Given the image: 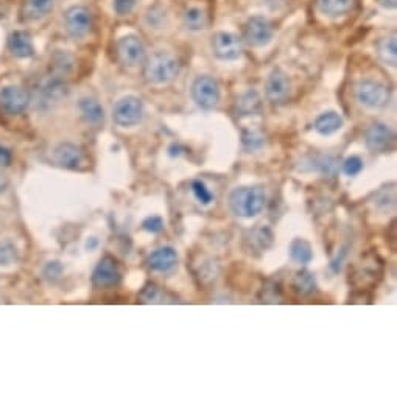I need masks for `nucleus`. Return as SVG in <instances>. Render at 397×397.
<instances>
[{
	"label": "nucleus",
	"mask_w": 397,
	"mask_h": 397,
	"mask_svg": "<svg viewBox=\"0 0 397 397\" xmlns=\"http://www.w3.org/2000/svg\"><path fill=\"white\" fill-rule=\"evenodd\" d=\"M265 206L264 188L259 186L237 187L229 195V207L237 217L251 218L259 216Z\"/></svg>",
	"instance_id": "obj_1"
},
{
	"label": "nucleus",
	"mask_w": 397,
	"mask_h": 397,
	"mask_svg": "<svg viewBox=\"0 0 397 397\" xmlns=\"http://www.w3.org/2000/svg\"><path fill=\"white\" fill-rule=\"evenodd\" d=\"M179 74V61L165 51H156L147 58L144 76L152 84H167Z\"/></svg>",
	"instance_id": "obj_2"
},
{
	"label": "nucleus",
	"mask_w": 397,
	"mask_h": 397,
	"mask_svg": "<svg viewBox=\"0 0 397 397\" xmlns=\"http://www.w3.org/2000/svg\"><path fill=\"white\" fill-rule=\"evenodd\" d=\"M355 97L363 106L371 109L385 108L389 102V90L379 81L362 80L355 86Z\"/></svg>",
	"instance_id": "obj_3"
},
{
	"label": "nucleus",
	"mask_w": 397,
	"mask_h": 397,
	"mask_svg": "<svg viewBox=\"0 0 397 397\" xmlns=\"http://www.w3.org/2000/svg\"><path fill=\"white\" fill-rule=\"evenodd\" d=\"M144 105L138 97H125L115 103L113 109V119L119 127H134L142 120Z\"/></svg>",
	"instance_id": "obj_4"
},
{
	"label": "nucleus",
	"mask_w": 397,
	"mask_h": 397,
	"mask_svg": "<svg viewBox=\"0 0 397 397\" xmlns=\"http://www.w3.org/2000/svg\"><path fill=\"white\" fill-rule=\"evenodd\" d=\"M192 97L195 103L203 109H213L220 102V89L218 83L212 76H198L193 81Z\"/></svg>",
	"instance_id": "obj_5"
},
{
	"label": "nucleus",
	"mask_w": 397,
	"mask_h": 397,
	"mask_svg": "<svg viewBox=\"0 0 397 397\" xmlns=\"http://www.w3.org/2000/svg\"><path fill=\"white\" fill-rule=\"evenodd\" d=\"M117 56L123 66L134 67L144 61L145 47L138 36L127 35L117 42Z\"/></svg>",
	"instance_id": "obj_6"
},
{
	"label": "nucleus",
	"mask_w": 397,
	"mask_h": 397,
	"mask_svg": "<svg viewBox=\"0 0 397 397\" xmlns=\"http://www.w3.org/2000/svg\"><path fill=\"white\" fill-rule=\"evenodd\" d=\"M122 281V273L117 260L111 256L103 257L92 273V282L99 289H113Z\"/></svg>",
	"instance_id": "obj_7"
},
{
	"label": "nucleus",
	"mask_w": 397,
	"mask_h": 397,
	"mask_svg": "<svg viewBox=\"0 0 397 397\" xmlns=\"http://www.w3.org/2000/svg\"><path fill=\"white\" fill-rule=\"evenodd\" d=\"M30 105V95L19 86H6L0 90V109L10 115L22 114Z\"/></svg>",
	"instance_id": "obj_8"
},
{
	"label": "nucleus",
	"mask_w": 397,
	"mask_h": 397,
	"mask_svg": "<svg viewBox=\"0 0 397 397\" xmlns=\"http://www.w3.org/2000/svg\"><path fill=\"white\" fill-rule=\"evenodd\" d=\"M64 19H66V29L69 35L75 39L86 36L90 31V27H92V16H90V11L86 6H72L66 11Z\"/></svg>",
	"instance_id": "obj_9"
},
{
	"label": "nucleus",
	"mask_w": 397,
	"mask_h": 397,
	"mask_svg": "<svg viewBox=\"0 0 397 397\" xmlns=\"http://www.w3.org/2000/svg\"><path fill=\"white\" fill-rule=\"evenodd\" d=\"M273 38L270 22L264 17H251L243 27V39L252 47H264Z\"/></svg>",
	"instance_id": "obj_10"
},
{
	"label": "nucleus",
	"mask_w": 397,
	"mask_h": 397,
	"mask_svg": "<svg viewBox=\"0 0 397 397\" xmlns=\"http://www.w3.org/2000/svg\"><path fill=\"white\" fill-rule=\"evenodd\" d=\"M394 131L385 123H374L366 131V147L374 153H387L394 145Z\"/></svg>",
	"instance_id": "obj_11"
},
{
	"label": "nucleus",
	"mask_w": 397,
	"mask_h": 397,
	"mask_svg": "<svg viewBox=\"0 0 397 397\" xmlns=\"http://www.w3.org/2000/svg\"><path fill=\"white\" fill-rule=\"evenodd\" d=\"M266 97L271 103H285L290 99L291 94V83L287 74L281 69H275L268 76L265 88Z\"/></svg>",
	"instance_id": "obj_12"
},
{
	"label": "nucleus",
	"mask_w": 397,
	"mask_h": 397,
	"mask_svg": "<svg viewBox=\"0 0 397 397\" xmlns=\"http://www.w3.org/2000/svg\"><path fill=\"white\" fill-rule=\"evenodd\" d=\"M212 51L220 60L232 61L242 55V45L236 35L221 31L212 38Z\"/></svg>",
	"instance_id": "obj_13"
},
{
	"label": "nucleus",
	"mask_w": 397,
	"mask_h": 397,
	"mask_svg": "<svg viewBox=\"0 0 397 397\" xmlns=\"http://www.w3.org/2000/svg\"><path fill=\"white\" fill-rule=\"evenodd\" d=\"M148 268L156 273H170L178 264V254L172 246H162L148 256Z\"/></svg>",
	"instance_id": "obj_14"
},
{
	"label": "nucleus",
	"mask_w": 397,
	"mask_h": 397,
	"mask_svg": "<svg viewBox=\"0 0 397 397\" xmlns=\"http://www.w3.org/2000/svg\"><path fill=\"white\" fill-rule=\"evenodd\" d=\"M273 245V232L270 227H254L246 232L245 246L250 252H264Z\"/></svg>",
	"instance_id": "obj_15"
},
{
	"label": "nucleus",
	"mask_w": 397,
	"mask_h": 397,
	"mask_svg": "<svg viewBox=\"0 0 397 397\" xmlns=\"http://www.w3.org/2000/svg\"><path fill=\"white\" fill-rule=\"evenodd\" d=\"M83 159L84 154L81 152V148L74 144H69V142L58 145L55 149V161L64 168L74 170V168H78L83 164Z\"/></svg>",
	"instance_id": "obj_16"
},
{
	"label": "nucleus",
	"mask_w": 397,
	"mask_h": 397,
	"mask_svg": "<svg viewBox=\"0 0 397 397\" xmlns=\"http://www.w3.org/2000/svg\"><path fill=\"white\" fill-rule=\"evenodd\" d=\"M8 49L11 54L17 58H30L35 54L31 36L27 33V31H21V30L11 33L8 39Z\"/></svg>",
	"instance_id": "obj_17"
},
{
	"label": "nucleus",
	"mask_w": 397,
	"mask_h": 397,
	"mask_svg": "<svg viewBox=\"0 0 397 397\" xmlns=\"http://www.w3.org/2000/svg\"><path fill=\"white\" fill-rule=\"evenodd\" d=\"M236 111L237 115L245 117V115H259L262 113V102H260V97L256 90H248L242 97H238L236 103Z\"/></svg>",
	"instance_id": "obj_18"
},
{
	"label": "nucleus",
	"mask_w": 397,
	"mask_h": 397,
	"mask_svg": "<svg viewBox=\"0 0 397 397\" xmlns=\"http://www.w3.org/2000/svg\"><path fill=\"white\" fill-rule=\"evenodd\" d=\"M341 127H343V117L340 114L334 113V111H327V113H323L315 120V129L321 136L335 134L337 131H340Z\"/></svg>",
	"instance_id": "obj_19"
},
{
	"label": "nucleus",
	"mask_w": 397,
	"mask_h": 397,
	"mask_svg": "<svg viewBox=\"0 0 397 397\" xmlns=\"http://www.w3.org/2000/svg\"><path fill=\"white\" fill-rule=\"evenodd\" d=\"M54 10V0H25L22 15L29 21H38Z\"/></svg>",
	"instance_id": "obj_20"
},
{
	"label": "nucleus",
	"mask_w": 397,
	"mask_h": 397,
	"mask_svg": "<svg viewBox=\"0 0 397 397\" xmlns=\"http://www.w3.org/2000/svg\"><path fill=\"white\" fill-rule=\"evenodd\" d=\"M80 111L83 114V119L86 120L89 125H100L103 119H105V111H103L100 103L94 99H81Z\"/></svg>",
	"instance_id": "obj_21"
},
{
	"label": "nucleus",
	"mask_w": 397,
	"mask_h": 397,
	"mask_svg": "<svg viewBox=\"0 0 397 397\" xmlns=\"http://www.w3.org/2000/svg\"><path fill=\"white\" fill-rule=\"evenodd\" d=\"M290 257L293 262L307 265L314 259V250L309 242H305L302 238H295L290 243Z\"/></svg>",
	"instance_id": "obj_22"
},
{
	"label": "nucleus",
	"mask_w": 397,
	"mask_h": 397,
	"mask_svg": "<svg viewBox=\"0 0 397 397\" xmlns=\"http://www.w3.org/2000/svg\"><path fill=\"white\" fill-rule=\"evenodd\" d=\"M293 290L301 296L314 295L316 291V279L310 271L302 270L296 273L295 279H293Z\"/></svg>",
	"instance_id": "obj_23"
},
{
	"label": "nucleus",
	"mask_w": 397,
	"mask_h": 397,
	"mask_svg": "<svg viewBox=\"0 0 397 397\" xmlns=\"http://www.w3.org/2000/svg\"><path fill=\"white\" fill-rule=\"evenodd\" d=\"M377 55L388 66L396 67L397 64V45L396 38H383L377 42Z\"/></svg>",
	"instance_id": "obj_24"
},
{
	"label": "nucleus",
	"mask_w": 397,
	"mask_h": 397,
	"mask_svg": "<svg viewBox=\"0 0 397 397\" xmlns=\"http://www.w3.org/2000/svg\"><path fill=\"white\" fill-rule=\"evenodd\" d=\"M321 11L327 16H341L353 8L354 0H318Z\"/></svg>",
	"instance_id": "obj_25"
},
{
	"label": "nucleus",
	"mask_w": 397,
	"mask_h": 397,
	"mask_svg": "<svg viewBox=\"0 0 397 397\" xmlns=\"http://www.w3.org/2000/svg\"><path fill=\"white\" fill-rule=\"evenodd\" d=\"M184 25L192 31L206 29L207 15L201 8H188L184 13Z\"/></svg>",
	"instance_id": "obj_26"
},
{
	"label": "nucleus",
	"mask_w": 397,
	"mask_h": 397,
	"mask_svg": "<svg viewBox=\"0 0 397 397\" xmlns=\"http://www.w3.org/2000/svg\"><path fill=\"white\" fill-rule=\"evenodd\" d=\"M242 142L246 152L256 153L265 147V136L257 129H246V131H243Z\"/></svg>",
	"instance_id": "obj_27"
},
{
	"label": "nucleus",
	"mask_w": 397,
	"mask_h": 397,
	"mask_svg": "<svg viewBox=\"0 0 397 397\" xmlns=\"http://www.w3.org/2000/svg\"><path fill=\"white\" fill-rule=\"evenodd\" d=\"M192 192L195 195V198H197L201 204H211L213 201L212 192L206 187L203 181H193L192 182Z\"/></svg>",
	"instance_id": "obj_28"
},
{
	"label": "nucleus",
	"mask_w": 397,
	"mask_h": 397,
	"mask_svg": "<svg viewBox=\"0 0 397 397\" xmlns=\"http://www.w3.org/2000/svg\"><path fill=\"white\" fill-rule=\"evenodd\" d=\"M17 259L16 248L11 243L0 242V265H11Z\"/></svg>",
	"instance_id": "obj_29"
},
{
	"label": "nucleus",
	"mask_w": 397,
	"mask_h": 397,
	"mask_svg": "<svg viewBox=\"0 0 397 397\" xmlns=\"http://www.w3.org/2000/svg\"><path fill=\"white\" fill-rule=\"evenodd\" d=\"M363 170V161L359 156H350L346 161L343 162V172L348 175V177H357Z\"/></svg>",
	"instance_id": "obj_30"
},
{
	"label": "nucleus",
	"mask_w": 397,
	"mask_h": 397,
	"mask_svg": "<svg viewBox=\"0 0 397 397\" xmlns=\"http://www.w3.org/2000/svg\"><path fill=\"white\" fill-rule=\"evenodd\" d=\"M55 67L58 72H60L61 75H66L70 72V69H72V58H70V55L67 54H56L55 55Z\"/></svg>",
	"instance_id": "obj_31"
},
{
	"label": "nucleus",
	"mask_w": 397,
	"mask_h": 397,
	"mask_svg": "<svg viewBox=\"0 0 397 397\" xmlns=\"http://www.w3.org/2000/svg\"><path fill=\"white\" fill-rule=\"evenodd\" d=\"M159 296H161V290L156 284H147L139 295L142 302H158Z\"/></svg>",
	"instance_id": "obj_32"
},
{
	"label": "nucleus",
	"mask_w": 397,
	"mask_h": 397,
	"mask_svg": "<svg viewBox=\"0 0 397 397\" xmlns=\"http://www.w3.org/2000/svg\"><path fill=\"white\" fill-rule=\"evenodd\" d=\"M281 290L276 284H271V287L262 289V293H260L262 302H281Z\"/></svg>",
	"instance_id": "obj_33"
},
{
	"label": "nucleus",
	"mask_w": 397,
	"mask_h": 397,
	"mask_svg": "<svg viewBox=\"0 0 397 397\" xmlns=\"http://www.w3.org/2000/svg\"><path fill=\"white\" fill-rule=\"evenodd\" d=\"M142 227L147 232H152V234H158L162 229H164V221H162L161 217H148L144 220V223H142Z\"/></svg>",
	"instance_id": "obj_34"
},
{
	"label": "nucleus",
	"mask_w": 397,
	"mask_h": 397,
	"mask_svg": "<svg viewBox=\"0 0 397 397\" xmlns=\"http://www.w3.org/2000/svg\"><path fill=\"white\" fill-rule=\"evenodd\" d=\"M136 0H114V10L119 16H125L134 8Z\"/></svg>",
	"instance_id": "obj_35"
},
{
	"label": "nucleus",
	"mask_w": 397,
	"mask_h": 397,
	"mask_svg": "<svg viewBox=\"0 0 397 397\" xmlns=\"http://www.w3.org/2000/svg\"><path fill=\"white\" fill-rule=\"evenodd\" d=\"M44 275L49 279H58L63 275V265L60 262H50L47 266H45Z\"/></svg>",
	"instance_id": "obj_36"
},
{
	"label": "nucleus",
	"mask_w": 397,
	"mask_h": 397,
	"mask_svg": "<svg viewBox=\"0 0 397 397\" xmlns=\"http://www.w3.org/2000/svg\"><path fill=\"white\" fill-rule=\"evenodd\" d=\"M382 195H383V192H382ZM394 195L391 198L388 197V195H383V197H380V198H377V201H375V204H377V207H379V209H382V211H388L389 207H393L394 206Z\"/></svg>",
	"instance_id": "obj_37"
},
{
	"label": "nucleus",
	"mask_w": 397,
	"mask_h": 397,
	"mask_svg": "<svg viewBox=\"0 0 397 397\" xmlns=\"http://www.w3.org/2000/svg\"><path fill=\"white\" fill-rule=\"evenodd\" d=\"M13 161V154L8 148L0 145V167H8Z\"/></svg>",
	"instance_id": "obj_38"
},
{
	"label": "nucleus",
	"mask_w": 397,
	"mask_h": 397,
	"mask_svg": "<svg viewBox=\"0 0 397 397\" xmlns=\"http://www.w3.org/2000/svg\"><path fill=\"white\" fill-rule=\"evenodd\" d=\"M6 188H8V179H6L2 173H0V195H2Z\"/></svg>",
	"instance_id": "obj_39"
}]
</instances>
